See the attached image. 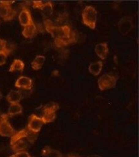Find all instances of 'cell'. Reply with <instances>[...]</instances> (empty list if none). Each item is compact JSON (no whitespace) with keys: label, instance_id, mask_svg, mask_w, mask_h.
Returning a JSON list of instances; mask_svg holds the SVG:
<instances>
[{"label":"cell","instance_id":"obj_7","mask_svg":"<svg viewBox=\"0 0 139 157\" xmlns=\"http://www.w3.org/2000/svg\"><path fill=\"white\" fill-rule=\"evenodd\" d=\"M9 117L7 113L0 115V136L2 137H11L16 132L10 123Z\"/></svg>","mask_w":139,"mask_h":157},{"label":"cell","instance_id":"obj_16","mask_svg":"<svg viewBox=\"0 0 139 157\" xmlns=\"http://www.w3.org/2000/svg\"><path fill=\"white\" fill-rule=\"evenodd\" d=\"M103 66V63L101 60H98L97 62L91 63L88 66V70L90 74L97 76L101 73Z\"/></svg>","mask_w":139,"mask_h":157},{"label":"cell","instance_id":"obj_12","mask_svg":"<svg viewBox=\"0 0 139 157\" xmlns=\"http://www.w3.org/2000/svg\"><path fill=\"white\" fill-rule=\"evenodd\" d=\"M14 86L21 89L30 90L33 87V81L31 78L26 76H21L17 80Z\"/></svg>","mask_w":139,"mask_h":157},{"label":"cell","instance_id":"obj_3","mask_svg":"<svg viewBox=\"0 0 139 157\" xmlns=\"http://www.w3.org/2000/svg\"><path fill=\"white\" fill-rule=\"evenodd\" d=\"M82 19L84 25L92 29H95L97 20L96 9L90 6L85 7L82 12Z\"/></svg>","mask_w":139,"mask_h":157},{"label":"cell","instance_id":"obj_9","mask_svg":"<svg viewBox=\"0 0 139 157\" xmlns=\"http://www.w3.org/2000/svg\"><path fill=\"white\" fill-rule=\"evenodd\" d=\"M32 3L33 7L34 9H40L43 16L45 17V19L52 16L54 11L53 4L52 2H47L44 3L42 1H33Z\"/></svg>","mask_w":139,"mask_h":157},{"label":"cell","instance_id":"obj_27","mask_svg":"<svg viewBox=\"0 0 139 157\" xmlns=\"http://www.w3.org/2000/svg\"><path fill=\"white\" fill-rule=\"evenodd\" d=\"M9 157H16V156H15V155H14H14H13L11 156H10Z\"/></svg>","mask_w":139,"mask_h":157},{"label":"cell","instance_id":"obj_4","mask_svg":"<svg viewBox=\"0 0 139 157\" xmlns=\"http://www.w3.org/2000/svg\"><path fill=\"white\" fill-rule=\"evenodd\" d=\"M59 109V105L56 102H50L42 109V119L44 124L52 122L56 118V112Z\"/></svg>","mask_w":139,"mask_h":157},{"label":"cell","instance_id":"obj_19","mask_svg":"<svg viewBox=\"0 0 139 157\" xmlns=\"http://www.w3.org/2000/svg\"><path fill=\"white\" fill-rule=\"evenodd\" d=\"M22 113V107L19 103H18V104H11L10 105L7 114L9 117H13L17 115L21 114Z\"/></svg>","mask_w":139,"mask_h":157},{"label":"cell","instance_id":"obj_2","mask_svg":"<svg viewBox=\"0 0 139 157\" xmlns=\"http://www.w3.org/2000/svg\"><path fill=\"white\" fill-rule=\"evenodd\" d=\"M37 136L32 132L24 128L16 132L11 137L10 145L12 150L17 153L19 151H26L32 146L37 140Z\"/></svg>","mask_w":139,"mask_h":157},{"label":"cell","instance_id":"obj_13","mask_svg":"<svg viewBox=\"0 0 139 157\" xmlns=\"http://www.w3.org/2000/svg\"><path fill=\"white\" fill-rule=\"evenodd\" d=\"M95 52L97 56L101 60H105L108 54V47L107 43H98L95 47Z\"/></svg>","mask_w":139,"mask_h":157},{"label":"cell","instance_id":"obj_6","mask_svg":"<svg viewBox=\"0 0 139 157\" xmlns=\"http://www.w3.org/2000/svg\"><path fill=\"white\" fill-rule=\"evenodd\" d=\"M118 78L108 73L103 74L98 78L97 85L101 91H105L116 87Z\"/></svg>","mask_w":139,"mask_h":157},{"label":"cell","instance_id":"obj_23","mask_svg":"<svg viewBox=\"0 0 139 157\" xmlns=\"http://www.w3.org/2000/svg\"><path fill=\"white\" fill-rule=\"evenodd\" d=\"M14 155H15L16 157H33L29 155L26 151L17 152V153H15Z\"/></svg>","mask_w":139,"mask_h":157},{"label":"cell","instance_id":"obj_22","mask_svg":"<svg viewBox=\"0 0 139 157\" xmlns=\"http://www.w3.org/2000/svg\"><path fill=\"white\" fill-rule=\"evenodd\" d=\"M11 51V49L7 47V41L5 39L0 38V52L4 51Z\"/></svg>","mask_w":139,"mask_h":157},{"label":"cell","instance_id":"obj_10","mask_svg":"<svg viewBox=\"0 0 139 157\" xmlns=\"http://www.w3.org/2000/svg\"><path fill=\"white\" fill-rule=\"evenodd\" d=\"M134 28L133 18L130 16H125L122 18L118 22V29L123 36H126Z\"/></svg>","mask_w":139,"mask_h":157},{"label":"cell","instance_id":"obj_21","mask_svg":"<svg viewBox=\"0 0 139 157\" xmlns=\"http://www.w3.org/2000/svg\"><path fill=\"white\" fill-rule=\"evenodd\" d=\"M11 52V51L0 52V66L4 65L5 63H6L7 58Z\"/></svg>","mask_w":139,"mask_h":157},{"label":"cell","instance_id":"obj_25","mask_svg":"<svg viewBox=\"0 0 139 157\" xmlns=\"http://www.w3.org/2000/svg\"><path fill=\"white\" fill-rule=\"evenodd\" d=\"M67 157H77V156L76 155H69Z\"/></svg>","mask_w":139,"mask_h":157},{"label":"cell","instance_id":"obj_14","mask_svg":"<svg viewBox=\"0 0 139 157\" xmlns=\"http://www.w3.org/2000/svg\"><path fill=\"white\" fill-rule=\"evenodd\" d=\"M22 98V93L16 90H11L7 94L6 99L10 104H18Z\"/></svg>","mask_w":139,"mask_h":157},{"label":"cell","instance_id":"obj_17","mask_svg":"<svg viewBox=\"0 0 139 157\" xmlns=\"http://www.w3.org/2000/svg\"><path fill=\"white\" fill-rule=\"evenodd\" d=\"M43 157H63L60 151L51 148L50 146H45L42 151Z\"/></svg>","mask_w":139,"mask_h":157},{"label":"cell","instance_id":"obj_11","mask_svg":"<svg viewBox=\"0 0 139 157\" xmlns=\"http://www.w3.org/2000/svg\"><path fill=\"white\" fill-rule=\"evenodd\" d=\"M18 20L21 25L24 27H26L34 23L30 11L28 8L25 6L22 7V11L20 13L18 16Z\"/></svg>","mask_w":139,"mask_h":157},{"label":"cell","instance_id":"obj_26","mask_svg":"<svg viewBox=\"0 0 139 157\" xmlns=\"http://www.w3.org/2000/svg\"><path fill=\"white\" fill-rule=\"evenodd\" d=\"M2 97H3V95H2V92L0 91V101H1V100H2Z\"/></svg>","mask_w":139,"mask_h":157},{"label":"cell","instance_id":"obj_20","mask_svg":"<svg viewBox=\"0 0 139 157\" xmlns=\"http://www.w3.org/2000/svg\"><path fill=\"white\" fill-rule=\"evenodd\" d=\"M25 64L23 61L19 60V59H16L14 60L12 64L10 66L9 72H15V71H23L24 70Z\"/></svg>","mask_w":139,"mask_h":157},{"label":"cell","instance_id":"obj_1","mask_svg":"<svg viewBox=\"0 0 139 157\" xmlns=\"http://www.w3.org/2000/svg\"><path fill=\"white\" fill-rule=\"evenodd\" d=\"M43 23L46 31L51 34L54 39V45L57 48L66 47L77 41V33L69 26L66 24L57 26L48 18L44 19Z\"/></svg>","mask_w":139,"mask_h":157},{"label":"cell","instance_id":"obj_8","mask_svg":"<svg viewBox=\"0 0 139 157\" xmlns=\"http://www.w3.org/2000/svg\"><path fill=\"white\" fill-rule=\"evenodd\" d=\"M44 122L40 117L32 114L28 119V123L27 128L33 134H37L41 131Z\"/></svg>","mask_w":139,"mask_h":157},{"label":"cell","instance_id":"obj_24","mask_svg":"<svg viewBox=\"0 0 139 157\" xmlns=\"http://www.w3.org/2000/svg\"><path fill=\"white\" fill-rule=\"evenodd\" d=\"M88 157H102L101 155H93L91 156H89Z\"/></svg>","mask_w":139,"mask_h":157},{"label":"cell","instance_id":"obj_5","mask_svg":"<svg viewBox=\"0 0 139 157\" xmlns=\"http://www.w3.org/2000/svg\"><path fill=\"white\" fill-rule=\"evenodd\" d=\"M14 2L1 1L0 2V17L5 21H11L15 18L17 11L14 10L11 4Z\"/></svg>","mask_w":139,"mask_h":157},{"label":"cell","instance_id":"obj_18","mask_svg":"<svg viewBox=\"0 0 139 157\" xmlns=\"http://www.w3.org/2000/svg\"><path fill=\"white\" fill-rule=\"evenodd\" d=\"M45 60L46 58L44 56H42V55L37 56L36 58H35V59L31 63V66L33 70L37 71L40 70V69H41L44 65V62H45Z\"/></svg>","mask_w":139,"mask_h":157},{"label":"cell","instance_id":"obj_15","mask_svg":"<svg viewBox=\"0 0 139 157\" xmlns=\"http://www.w3.org/2000/svg\"><path fill=\"white\" fill-rule=\"evenodd\" d=\"M37 33V28L36 24L33 23L30 25H28L26 27H24L22 30V35L24 37L27 39H32Z\"/></svg>","mask_w":139,"mask_h":157}]
</instances>
